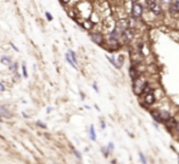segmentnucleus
I'll return each instance as SVG.
<instances>
[{"mask_svg": "<svg viewBox=\"0 0 179 164\" xmlns=\"http://www.w3.org/2000/svg\"><path fill=\"white\" fill-rule=\"evenodd\" d=\"M168 12H169V15L172 16V17H174V18H177L179 16V10L176 7V5L172 2L171 5H169V9H168Z\"/></svg>", "mask_w": 179, "mask_h": 164, "instance_id": "nucleus-8", "label": "nucleus"}, {"mask_svg": "<svg viewBox=\"0 0 179 164\" xmlns=\"http://www.w3.org/2000/svg\"><path fill=\"white\" fill-rule=\"evenodd\" d=\"M129 77H130V79H132V80H135L137 78L140 77V74H139V69L135 67V65H133V66L129 68Z\"/></svg>", "mask_w": 179, "mask_h": 164, "instance_id": "nucleus-6", "label": "nucleus"}, {"mask_svg": "<svg viewBox=\"0 0 179 164\" xmlns=\"http://www.w3.org/2000/svg\"><path fill=\"white\" fill-rule=\"evenodd\" d=\"M107 148H109V151L113 150V144H112V142H111V144H109V147H107Z\"/></svg>", "mask_w": 179, "mask_h": 164, "instance_id": "nucleus-24", "label": "nucleus"}, {"mask_svg": "<svg viewBox=\"0 0 179 164\" xmlns=\"http://www.w3.org/2000/svg\"><path fill=\"white\" fill-rule=\"evenodd\" d=\"M0 117H4V118H12V113L6 108V107H4L2 105H0Z\"/></svg>", "mask_w": 179, "mask_h": 164, "instance_id": "nucleus-7", "label": "nucleus"}, {"mask_svg": "<svg viewBox=\"0 0 179 164\" xmlns=\"http://www.w3.org/2000/svg\"><path fill=\"white\" fill-rule=\"evenodd\" d=\"M146 86H148V82L141 75L139 78H137L135 80H133V91H134L135 95H141L145 91Z\"/></svg>", "mask_w": 179, "mask_h": 164, "instance_id": "nucleus-1", "label": "nucleus"}, {"mask_svg": "<svg viewBox=\"0 0 179 164\" xmlns=\"http://www.w3.org/2000/svg\"><path fill=\"white\" fill-rule=\"evenodd\" d=\"M145 2H146V7H148L150 11L157 5V0H145Z\"/></svg>", "mask_w": 179, "mask_h": 164, "instance_id": "nucleus-10", "label": "nucleus"}, {"mask_svg": "<svg viewBox=\"0 0 179 164\" xmlns=\"http://www.w3.org/2000/svg\"><path fill=\"white\" fill-rule=\"evenodd\" d=\"M68 54H69V57L72 58V61H73V62L77 65V56H76V54H74L73 51H71V50L68 51Z\"/></svg>", "mask_w": 179, "mask_h": 164, "instance_id": "nucleus-17", "label": "nucleus"}, {"mask_svg": "<svg viewBox=\"0 0 179 164\" xmlns=\"http://www.w3.org/2000/svg\"><path fill=\"white\" fill-rule=\"evenodd\" d=\"M90 38H92V40L94 41L95 44H97V45H102V44H104V37H102V34H100V33H92V34H90Z\"/></svg>", "mask_w": 179, "mask_h": 164, "instance_id": "nucleus-5", "label": "nucleus"}, {"mask_svg": "<svg viewBox=\"0 0 179 164\" xmlns=\"http://www.w3.org/2000/svg\"><path fill=\"white\" fill-rule=\"evenodd\" d=\"M66 60H67V62H68V63L71 65V66H72V67H73V68L78 69V68H77V65H76V63H74V62L72 61V58L69 57V54H68V52H67V55H66Z\"/></svg>", "mask_w": 179, "mask_h": 164, "instance_id": "nucleus-15", "label": "nucleus"}, {"mask_svg": "<svg viewBox=\"0 0 179 164\" xmlns=\"http://www.w3.org/2000/svg\"><path fill=\"white\" fill-rule=\"evenodd\" d=\"M90 137H92V140H93V141H95V140H97V135H95V130H94V126H93V125L90 126Z\"/></svg>", "mask_w": 179, "mask_h": 164, "instance_id": "nucleus-16", "label": "nucleus"}, {"mask_svg": "<svg viewBox=\"0 0 179 164\" xmlns=\"http://www.w3.org/2000/svg\"><path fill=\"white\" fill-rule=\"evenodd\" d=\"M151 12L155 15V16H158V15H162V12H163V11H162V7H161V6L157 4V5H156V6H155V7L151 10Z\"/></svg>", "mask_w": 179, "mask_h": 164, "instance_id": "nucleus-11", "label": "nucleus"}, {"mask_svg": "<svg viewBox=\"0 0 179 164\" xmlns=\"http://www.w3.org/2000/svg\"><path fill=\"white\" fill-rule=\"evenodd\" d=\"M1 63H2V65H6V66H10V65H11V60H10V57H7V56H2V57H1Z\"/></svg>", "mask_w": 179, "mask_h": 164, "instance_id": "nucleus-13", "label": "nucleus"}, {"mask_svg": "<svg viewBox=\"0 0 179 164\" xmlns=\"http://www.w3.org/2000/svg\"><path fill=\"white\" fill-rule=\"evenodd\" d=\"M173 4L176 5V7L179 10V0H173Z\"/></svg>", "mask_w": 179, "mask_h": 164, "instance_id": "nucleus-23", "label": "nucleus"}, {"mask_svg": "<svg viewBox=\"0 0 179 164\" xmlns=\"http://www.w3.org/2000/svg\"><path fill=\"white\" fill-rule=\"evenodd\" d=\"M45 16L48 17V20H49V21H53V16H51L50 12H45Z\"/></svg>", "mask_w": 179, "mask_h": 164, "instance_id": "nucleus-22", "label": "nucleus"}, {"mask_svg": "<svg viewBox=\"0 0 179 164\" xmlns=\"http://www.w3.org/2000/svg\"><path fill=\"white\" fill-rule=\"evenodd\" d=\"M134 39V32H133V28H128V29H125L123 33H122V35H121V38H120V40L122 41L123 44H129V43H132Z\"/></svg>", "mask_w": 179, "mask_h": 164, "instance_id": "nucleus-2", "label": "nucleus"}, {"mask_svg": "<svg viewBox=\"0 0 179 164\" xmlns=\"http://www.w3.org/2000/svg\"><path fill=\"white\" fill-rule=\"evenodd\" d=\"M116 58H117V60H116V65H117V68L122 67V66H123V62H124L123 56H117Z\"/></svg>", "mask_w": 179, "mask_h": 164, "instance_id": "nucleus-12", "label": "nucleus"}, {"mask_svg": "<svg viewBox=\"0 0 179 164\" xmlns=\"http://www.w3.org/2000/svg\"><path fill=\"white\" fill-rule=\"evenodd\" d=\"M139 157H140V159H141V163L146 164V159H145V157H144V154H143V153H139Z\"/></svg>", "mask_w": 179, "mask_h": 164, "instance_id": "nucleus-20", "label": "nucleus"}, {"mask_svg": "<svg viewBox=\"0 0 179 164\" xmlns=\"http://www.w3.org/2000/svg\"><path fill=\"white\" fill-rule=\"evenodd\" d=\"M130 11H132V16L134 18H140L144 15V7H143V5L140 2H133Z\"/></svg>", "mask_w": 179, "mask_h": 164, "instance_id": "nucleus-3", "label": "nucleus"}, {"mask_svg": "<svg viewBox=\"0 0 179 164\" xmlns=\"http://www.w3.org/2000/svg\"><path fill=\"white\" fill-rule=\"evenodd\" d=\"M176 129L178 130V133H179V123H177V126H176Z\"/></svg>", "mask_w": 179, "mask_h": 164, "instance_id": "nucleus-25", "label": "nucleus"}, {"mask_svg": "<svg viewBox=\"0 0 179 164\" xmlns=\"http://www.w3.org/2000/svg\"><path fill=\"white\" fill-rule=\"evenodd\" d=\"M151 116L155 121H157V122H162V119H161V117H160V113H158V112H151Z\"/></svg>", "mask_w": 179, "mask_h": 164, "instance_id": "nucleus-14", "label": "nucleus"}, {"mask_svg": "<svg viewBox=\"0 0 179 164\" xmlns=\"http://www.w3.org/2000/svg\"><path fill=\"white\" fill-rule=\"evenodd\" d=\"M155 101H156V97H155V94H153V91H152L151 89H150L149 91H145V95H144V102H145V105L151 106V105H153Z\"/></svg>", "mask_w": 179, "mask_h": 164, "instance_id": "nucleus-4", "label": "nucleus"}, {"mask_svg": "<svg viewBox=\"0 0 179 164\" xmlns=\"http://www.w3.org/2000/svg\"><path fill=\"white\" fill-rule=\"evenodd\" d=\"M92 26H93V23H92V22H89L88 20H85V22H84V27H87L88 29H90Z\"/></svg>", "mask_w": 179, "mask_h": 164, "instance_id": "nucleus-19", "label": "nucleus"}, {"mask_svg": "<svg viewBox=\"0 0 179 164\" xmlns=\"http://www.w3.org/2000/svg\"><path fill=\"white\" fill-rule=\"evenodd\" d=\"M129 1H132V2H138V0H129Z\"/></svg>", "mask_w": 179, "mask_h": 164, "instance_id": "nucleus-26", "label": "nucleus"}, {"mask_svg": "<svg viewBox=\"0 0 179 164\" xmlns=\"http://www.w3.org/2000/svg\"><path fill=\"white\" fill-rule=\"evenodd\" d=\"M161 4H163V5H171L172 2H173V0H158Z\"/></svg>", "mask_w": 179, "mask_h": 164, "instance_id": "nucleus-18", "label": "nucleus"}, {"mask_svg": "<svg viewBox=\"0 0 179 164\" xmlns=\"http://www.w3.org/2000/svg\"><path fill=\"white\" fill-rule=\"evenodd\" d=\"M22 72H23V77L27 78V71H26V66H25V65L22 66Z\"/></svg>", "mask_w": 179, "mask_h": 164, "instance_id": "nucleus-21", "label": "nucleus"}, {"mask_svg": "<svg viewBox=\"0 0 179 164\" xmlns=\"http://www.w3.org/2000/svg\"><path fill=\"white\" fill-rule=\"evenodd\" d=\"M61 1H64V2H67V1H68V0H61Z\"/></svg>", "mask_w": 179, "mask_h": 164, "instance_id": "nucleus-27", "label": "nucleus"}, {"mask_svg": "<svg viewBox=\"0 0 179 164\" xmlns=\"http://www.w3.org/2000/svg\"><path fill=\"white\" fill-rule=\"evenodd\" d=\"M158 113H160V117H161V119H162V122H167V121H169L172 117L169 116V113H168V111H158Z\"/></svg>", "mask_w": 179, "mask_h": 164, "instance_id": "nucleus-9", "label": "nucleus"}]
</instances>
